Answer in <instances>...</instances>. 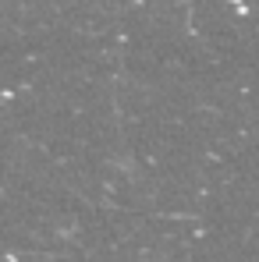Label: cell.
I'll return each mask as SVG.
<instances>
[{"mask_svg": "<svg viewBox=\"0 0 259 262\" xmlns=\"http://www.w3.org/2000/svg\"><path fill=\"white\" fill-rule=\"evenodd\" d=\"M224 4H234V11H238V14H249V7H245L242 0H224Z\"/></svg>", "mask_w": 259, "mask_h": 262, "instance_id": "6da1fadb", "label": "cell"}]
</instances>
